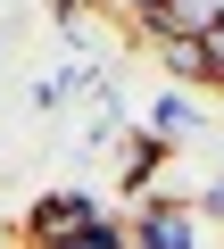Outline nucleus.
<instances>
[{"label":"nucleus","instance_id":"nucleus-1","mask_svg":"<svg viewBox=\"0 0 224 249\" xmlns=\"http://www.w3.org/2000/svg\"><path fill=\"white\" fill-rule=\"evenodd\" d=\"M125 249H199V208L150 191V199L125 216Z\"/></svg>","mask_w":224,"mask_h":249},{"label":"nucleus","instance_id":"nucleus-2","mask_svg":"<svg viewBox=\"0 0 224 249\" xmlns=\"http://www.w3.org/2000/svg\"><path fill=\"white\" fill-rule=\"evenodd\" d=\"M108 208L91 199V191H42L34 208H25V249H50V241H67V232H83V224H100Z\"/></svg>","mask_w":224,"mask_h":249},{"label":"nucleus","instance_id":"nucleus-4","mask_svg":"<svg viewBox=\"0 0 224 249\" xmlns=\"http://www.w3.org/2000/svg\"><path fill=\"white\" fill-rule=\"evenodd\" d=\"M141 133H158V142H166V150H183V142H191V133H199V108H191V100H183V91H166V100H158V108H150V124H141Z\"/></svg>","mask_w":224,"mask_h":249},{"label":"nucleus","instance_id":"nucleus-9","mask_svg":"<svg viewBox=\"0 0 224 249\" xmlns=\"http://www.w3.org/2000/svg\"><path fill=\"white\" fill-rule=\"evenodd\" d=\"M191 208H207V216H216V224H224V175H216V183H207V191H199V199H191Z\"/></svg>","mask_w":224,"mask_h":249},{"label":"nucleus","instance_id":"nucleus-6","mask_svg":"<svg viewBox=\"0 0 224 249\" xmlns=\"http://www.w3.org/2000/svg\"><path fill=\"white\" fill-rule=\"evenodd\" d=\"M50 249H125V224L100 216V224H83V232H67V241H50Z\"/></svg>","mask_w":224,"mask_h":249},{"label":"nucleus","instance_id":"nucleus-8","mask_svg":"<svg viewBox=\"0 0 224 249\" xmlns=\"http://www.w3.org/2000/svg\"><path fill=\"white\" fill-rule=\"evenodd\" d=\"M207 91H224V25L207 34Z\"/></svg>","mask_w":224,"mask_h":249},{"label":"nucleus","instance_id":"nucleus-5","mask_svg":"<svg viewBox=\"0 0 224 249\" xmlns=\"http://www.w3.org/2000/svg\"><path fill=\"white\" fill-rule=\"evenodd\" d=\"M150 50L174 83H207V42H150Z\"/></svg>","mask_w":224,"mask_h":249},{"label":"nucleus","instance_id":"nucleus-3","mask_svg":"<svg viewBox=\"0 0 224 249\" xmlns=\"http://www.w3.org/2000/svg\"><path fill=\"white\" fill-rule=\"evenodd\" d=\"M158 166H166V142H158V133H125V150H117V183H125L133 199H150Z\"/></svg>","mask_w":224,"mask_h":249},{"label":"nucleus","instance_id":"nucleus-10","mask_svg":"<svg viewBox=\"0 0 224 249\" xmlns=\"http://www.w3.org/2000/svg\"><path fill=\"white\" fill-rule=\"evenodd\" d=\"M83 9H100V0H58V17H83Z\"/></svg>","mask_w":224,"mask_h":249},{"label":"nucleus","instance_id":"nucleus-7","mask_svg":"<svg viewBox=\"0 0 224 249\" xmlns=\"http://www.w3.org/2000/svg\"><path fill=\"white\" fill-rule=\"evenodd\" d=\"M100 9H117V17H133V25H141V34H150V25H158V17H166V0H100Z\"/></svg>","mask_w":224,"mask_h":249}]
</instances>
